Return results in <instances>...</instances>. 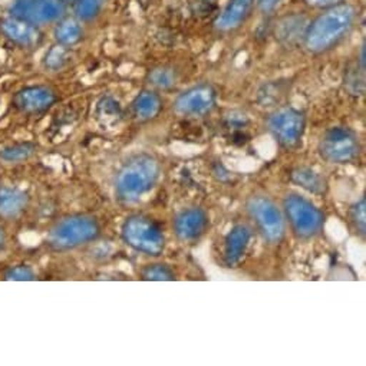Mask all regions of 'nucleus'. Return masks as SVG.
Masks as SVG:
<instances>
[{
    "mask_svg": "<svg viewBox=\"0 0 366 366\" xmlns=\"http://www.w3.org/2000/svg\"><path fill=\"white\" fill-rule=\"evenodd\" d=\"M302 2H303L306 6L312 8V9L323 11V9H327V8L340 5V4L346 2V0H302Z\"/></svg>",
    "mask_w": 366,
    "mask_h": 366,
    "instance_id": "29",
    "label": "nucleus"
},
{
    "mask_svg": "<svg viewBox=\"0 0 366 366\" xmlns=\"http://www.w3.org/2000/svg\"><path fill=\"white\" fill-rule=\"evenodd\" d=\"M247 209L267 242L279 243L283 239L285 220L280 210L272 200L263 196L252 197L247 203Z\"/></svg>",
    "mask_w": 366,
    "mask_h": 366,
    "instance_id": "8",
    "label": "nucleus"
},
{
    "mask_svg": "<svg viewBox=\"0 0 366 366\" xmlns=\"http://www.w3.org/2000/svg\"><path fill=\"white\" fill-rule=\"evenodd\" d=\"M209 220L203 210L189 209L181 212L174 220L175 234L184 242H192L204 234Z\"/></svg>",
    "mask_w": 366,
    "mask_h": 366,
    "instance_id": "14",
    "label": "nucleus"
},
{
    "mask_svg": "<svg viewBox=\"0 0 366 366\" xmlns=\"http://www.w3.org/2000/svg\"><path fill=\"white\" fill-rule=\"evenodd\" d=\"M283 2L285 0H256V6L262 15L269 16L274 14L282 6Z\"/></svg>",
    "mask_w": 366,
    "mask_h": 366,
    "instance_id": "28",
    "label": "nucleus"
},
{
    "mask_svg": "<svg viewBox=\"0 0 366 366\" xmlns=\"http://www.w3.org/2000/svg\"><path fill=\"white\" fill-rule=\"evenodd\" d=\"M99 224L89 216H69L59 220L48 233V244L59 252L72 250L94 242L99 236Z\"/></svg>",
    "mask_w": 366,
    "mask_h": 366,
    "instance_id": "3",
    "label": "nucleus"
},
{
    "mask_svg": "<svg viewBox=\"0 0 366 366\" xmlns=\"http://www.w3.org/2000/svg\"><path fill=\"white\" fill-rule=\"evenodd\" d=\"M319 152L329 162L346 164L359 155V141L346 128H330L320 139Z\"/></svg>",
    "mask_w": 366,
    "mask_h": 366,
    "instance_id": "7",
    "label": "nucleus"
},
{
    "mask_svg": "<svg viewBox=\"0 0 366 366\" xmlns=\"http://www.w3.org/2000/svg\"><path fill=\"white\" fill-rule=\"evenodd\" d=\"M162 108L161 98L158 94L152 91H142L141 94L137 95V98L132 102V109L134 114L138 119L141 121H149L155 118Z\"/></svg>",
    "mask_w": 366,
    "mask_h": 366,
    "instance_id": "18",
    "label": "nucleus"
},
{
    "mask_svg": "<svg viewBox=\"0 0 366 366\" xmlns=\"http://www.w3.org/2000/svg\"><path fill=\"white\" fill-rule=\"evenodd\" d=\"M124 240L137 252L158 256L164 250V236L158 226L149 219L132 216L122 226Z\"/></svg>",
    "mask_w": 366,
    "mask_h": 366,
    "instance_id": "4",
    "label": "nucleus"
},
{
    "mask_svg": "<svg viewBox=\"0 0 366 366\" xmlns=\"http://www.w3.org/2000/svg\"><path fill=\"white\" fill-rule=\"evenodd\" d=\"M159 164L147 154L131 158L117 177V196L127 203L139 200L148 193L158 179Z\"/></svg>",
    "mask_w": 366,
    "mask_h": 366,
    "instance_id": "2",
    "label": "nucleus"
},
{
    "mask_svg": "<svg viewBox=\"0 0 366 366\" xmlns=\"http://www.w3.org/2000/svg\"><path fill=\"white\" fill-rule=\"evenodd\" d=\"M5 242H6L5 230L2 229V226H0V250H2V249H4V246H5Z\"/></svg>",
    "mask_w": 366,
    "mask_h": 366,
    "instance_id": "30",
    "label": "nucleus"
},
{
    "mask_svg": "<svg viewBox=\"0 0 366 366\" xmlns=\"http://www.w3.org/2000/svg\"><path fill=\"white\" fill-rule=\"evenodd\" d=\"M269 128L274 138L285 147L299 142L305 131V117L295 108H282L269 118Z\"/></svg>",
    "mask_w": 366,
    "mask_h": 366,
    "instance_id": "9",
    "label": "nucleus"
},
{
    "mask_svg": "<svg viewBox=\"0 0 366 366\" xmlns=\"http://www.w3.org/2000/svg\"><path fill=\"white\" fill-rule=\"evenodd\" d=\"M292 181L295 182V184L300 186L302 189H305L313 194H322L326 190L325 178L319 172H316L315 169L307 168V167L293 169Z\"/></svg>",
    "mask_w": 366,
    "mask_h": 366,
    "instance_id": "19",
    "label": "nucleus"
},
{
    "mask_svg": "<svg viewBox=\"0 0 366 366\" xmlns=\"http://www.w3.org/2000/svg\"><path fill=\"white\" fill-rule=\"evenodd\" d=\"M365 209H366V204H365V199H362L359 203H356V206L352 209V222L355 224V229L360 233V234H365Z\"/></svg>",
    "mask_w": 366,
    "mask_h": 366,
    "instance_id": "27",
    "label": "nucleus"
},
{
    "mask_svg": "<svg viewBox=\"0 0 366 366\" xmlns=\"http://www.w3.org/2000/svg\"><path fill=\"white\" fill-rule=\"evenodd\" d=\"M97 114L101 119H114V118H118L119 114H121V109H119V105L115 99L107 97V98H102L99 102H98V108H97Z\"/></svg>",
    "mask_w": 366,
    "mask_h": 366,
    "instance_id": "25",
    "label": "nucleus"
},
{
    "mask_svg": "<svg viewBox=\"0 0 366 366\" xmlns=\"http://www.w3.org/2000/svg\"><path fill=\"white\" fill-rule=\"evenodd\" d=\"M55 25L56 26L54 31V38H55L56 44H59L65 48H72L84 39L82 22H79L75 16L69 18L65 15Z\"/></svg>",
    "mask_w": 366,
    "mask_h": 366,
    "instance_id": "17",
    "label": "nucleus"
},
{
    "mask_svg": "<svg viewBox=\"0 0 366 366\" xmlns=\"http://www.w3.org/2000/svg\"><path fill=\"white\" fill-rule=\"evenodd\" d=\"M68 49L59 44L54 45L44 58V66L49 71H59L62 69L68 62Z\"/></svg>",
    "mask_w": 366,
    "mask_h": 366,
    "instance_id": "22",
    "label": "nucleus"
},
{
    "mask_svg": "<svg viewBox=\"0 0 366 366\" xmlns=\"http://www.w3.org/2000/svg\"><path fill=\"white\" fill-rule=\"evenodd\" d=\"M72 6L75 18L82 24H88L95 21L102 14L105 0H76Z\"/></svg>",
    "mask_w": 366,
    "mask_h": 366,
    "instance_id": "21",
    "label": "nucleus"
},
{
    "mask_svg": "<svg viewBox=\"0 0 366 366\" xmlns=\"http://www.w3.org/2000/svg\"><path fill=\"white\" fill-rule=\"evenodd\" d=\"M29 197L15 187H0V219L15 220L26 209Z\"/></svg>",
    "mask_w": 366,
    "mask_h": 366,
    "instance_id": "15",
    "label": "nucleus"
},
{
    "mask_svg": "<svg viewBox=\"0 0 366 366\" xmlns=\"http://www.w3.org/2000/svg\"><path fill=\"white\" fill-rule=\"evenodd\" d=\"M0 34L9 42L21 48L31 49L42 42V32L36 25H32L14 15L0 19Z\"/></svg>",
    "mask_w": 366,
    "mask_h": 366,
    "instance_id": "13",
    "label": "nucleus"
},
{
    "mask_svg": "<svg viewBox=\"0 0 366 366\" xmlns=\"http://www.w3.org/2000/svg\"><path fill=\"white\" fill-rule=\"evenodd\" d=\"M35 152L36 145L34 142H18L0 149V159L9 164H18L29 159Z\"/></svg>",
    "mask_w": 366,
    "mask_h": 366,
    "instance_id": "20",
    "label": "nucleus"
},
{
    "mask_svg": "<svg viewBox=\"0 0 366 366\" xmlns=\"http://www.w3.org/2000/svg\"><path fill=\"white\" fill-rule=\"evenodd\" d=\"M149 81L154 86L161 88V89H167V88H171L175 84L177 75L171 68L159 66V68H155L149 72Z\"/></svg>",
    "mask_w": 366,
    "mask_h": 366,
    "instance_id": "23",
    "label": "nucleus"
},
{
    "mask_svg": "<svg viewBox=\"0 0 366 366\" xmlns=\"http://www.w3.org/2000/svg\"><path fill=\"white\" fill-rule=\"evenodd\" d=\"M9 15L41 28L61 21L66 15V5L61 0H14Z\"/></svg>",
    "mask_w": 366,
    "mask_h": 366,
    "instance_id": "6",
    "label": "nucleus"
},
{
    "mask_svg": "<svg viewBox=\"0 0 366 366\" xmlns=\"http://www.w3.org/2000/svg\"><path fill=\"white\" fill-rule=\"evenodd\" d=\"M254 8L256 0H227L213 26L220 34L236 32L250 19Z\"/></svg>",
    "mask_w": 366,
    "mask_h": 366,
    "instance_id": "12",
    "label": "nucleus"
},
{
    "mask_svg": "<svg viewBox=\"0 0 366 366\" xmlns=\"http://www.w3.org/2000/svg\"><path fill=\"white\" fill-rule=\"evenodd\" d=\"M61 2H62V4H65V5L68 6V5H74V4L76 2V0H61Z\"/></svg>",
    "mask_w": 366,
    "mask_h": 366,
    "instance_id": "31",
    "label": "nucleus"
},
{
    "mask_svg": "<svg viewBox=\"0 0 366 366\" xmlns=\"http://www.w3.org/2000/svg\"><path fill=\"white\" fill-rule=\"evenodd\" d=\"M58 101L56 92L46 85H29L19 89L14 97V107L24 114H42Z\"/></svg>",
    "mask_w": 366,
    "mask_h": 366,
    "instance_id": "11",
    "label": "nucleus"
},
{
    "mask_svg": "<svg viewBox=\"0 0 366 366\" xmlns=\"http://www.w3.org/2000/svg\"><path fill=\"white\" fill-rule=\"evenodd\" d=\"M35 279H36V273L31 266H26V264L14 266L8 269L5 273V280H9V282H31Z\"/></svg>",
    "mask_w": 366,
    "mask_h": 366,
    "instance_id": "24",
    "label": "nucleus"
},
{
    "mask_svg": "<svg viewBox=\"0 0 366 366\" xmlns=\"http://www.w3.org/2000/svg\"><path fill=\"white\" fill-rule=\"evenodd\" d=\"M216 104V91L210 85H197L182 94L174 102V111L179 115L199 117L213 109Z\"/></svg>",
    "mask_w": 366,
    "mask_h": 366,
    "instance_id": "10",
    "label": "nucleus"
},
{
    "mask_svg": "<svg viewBox=\"0 0 366 366\" xmlns=\"http://www.w3.org/2000/svg\"><path fill=\"white\" fill-rule=\"evenodd\" d=\"M285 212L293 232L302 239L316 236L323 226L322 212L307 199L290 194L285 200Z\"/></svg>",
    "mask_w": 366,
    "mask_h": 366,
    "instance_id": "5",
    "label": "nucleus"
},
{
    "mask_svg": "<svg viewBox=\"0 0 366 366\" xmlns=\"http://www.w3.org/2000/svg\"><path fill=\"white\" fill-rule=\"evenodd\" d=\"M142 277L145 280H158V282H165V280H172L174 273L171 272L169 267L164 264H152L144 269Z\"/></svg>",
    "mask_w": 366,
    "mask_h": 366,
    "instance_id": "26",
    "label": "nucleus"
},
{
    "mask_svg": "<svg viewBox=\"0 0 366 366\" xmlns=\"http://www.w3.org/2000/svg\"><path fill=\"white\" fill-rule=\"evenodd\" d=\"M250 236V230L243 224L233 227L232 232L227 234L224 244V259L229 266H234L242 260L247 250Z\"/></svg>",
    "mask_w": 366,
    "mask_h": 366,
    "instance_id": "16",
    "label": "nucleus"
},
{
    "mask_svg": "<svg viewBox=\"0 0 366 366\" xmlns=\"http://www.w3.org/2000/svg\"><path fill=\"white\" fill-rule=\"evenodd\" d=\"M356 19L357 11L347 2L320 11V14L306 25L302 38L306 51L313 55L332 51L349 36L355 28Z\"/></svg>",
    "mask_w": 366,
    "mask_h": 366,
    "instance_id": "1",
    "label": "nucleus"
}]
</instances>
